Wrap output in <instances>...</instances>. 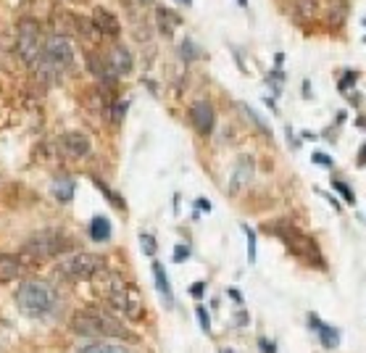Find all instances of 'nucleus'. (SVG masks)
Returning <instances> with one entry per match:
<instances>
[{"instance_id": "ddd939ff", "label": "nucleus", "mask_w": 366, "mask_h": 353, "mask_svg": "<svg viewBox=\"0 0 366 353\" xmlns=\"http://www.w3.org/2000/svg\"><path fill=\"white\" fill-rule=\"evenodd\" d=\"M106 59H109L111 69L117 71V76L129 74V71H132V53L127 51L124 45H114V48H111V53L106 56Z\"/></svg>"}, {"instance_id": "f3484780", "label": "nucleus", "mask_w": 366, "mask_h": 353, "mask_svg": "<svg viewBox=\"0 0 366 353\" xmlns=\"http://www.w3.org/2000/svg\"><path fill=\"white\" fill-rule=\"evenodd\" d=\"M90 237L98 240V243H106L111 240V222L106 217H95L90 222Z\"/></svg>"}, {"instance_id": "4be33fe9", "label": "nucleus", "mask_w": 366, "mask_h": 353, "mask_svg": "<svg viewBox=\"0 0 366 353\" xmlns=\"http://www.w3.org/2000/svg\"><path fill=\"white\" fill-rule=\"evenodd\" d=\"M332 185H335V190H340V193H342V198H345V201H348V203H353V201H356V198H353V193H350V187H348V185H342V182H337V179H335Z\"/></svg>"}, {"instance_id": "a211bd4d", "label": "nucleus", "mask_w": 366, "mask_h": 353, "mask_svg": "<svg viewBox=\"0 0 366 353\" xmlns=\"http://www.w3.org/2000/svg\"><path fill=\"white\" fill-rule=\"evenodd\" d=\"M250 176H253V161L240 159V164H237V171H234V185H232V190H237V187L245 185Z\"/></svg>"}, {"instance_id": "423d86ee", "label": "nucleus", "mask_w": 366, "mask_h": 353, "mask_svg": "<svg viewBox=\"0 0 366 353\" xmlns=\"http://www.w3.org/2000/svg\"><path fill=\"white\" fill-rule=\"evenodd\" d=\"M100 267H103V259H100V256L82 251V253L64 256V259H61L59 272L61 274H66V277H71V279H90Z\"/></svg>"}, {"instance_id": "c756f323", "label": "nucleus", "mask_w": 366, "mask_h": 353, "mask_svg": "<svg viewBox=\"0 0 366 353\" xmlns=\"http://www.w3.org/2000/svg\"><path fill=\"white\" fill-rule=\"evenodd\" d=\"M140 3H142V6H150V3H153V0H140Z\"/></svg>"}, {"instance_id": "1a4fd4ad", "label": "nucleus", "mask_w": 366, "mask_h": 353, "mask_svg": "<svg viewBox=\"0 0 366 353\" xmlns=\"http://www.w3.org/2000/svg\"><path fill=\"white\" fill-rule=\"evenodd\" d=\"M190 121L200 135H211V129H214V109H211V103H206V101L192 103Z\"/></svg>"}, {"instance_id": "4468645a", "label": "nucleus", "mask_w": 366, "mask_h": 353, "mask_svg": "<svg viewBox=\"0 0 366 353\" xmlns=\"http://www.w3.org/2000/svg\"><path fill=\"white\" fill-rule=\"evenodd\" d=\"M50 190H53V198L61 203H69L71 198H74V179L71 176H56L53 179V185H50Z\"/></svg>"}, {"instance_id": "b1692460", "label": "nucleus", "mask_w": 366, "mask_h": 353, "mask_svg": "<svg viewBox=\"0 0 366 353\" xmlns=\"http://www.w3.org/2000/svg\"><path fill=\"white\" fill-rule=\"evenodd\" d=\"M245 232H248V256H250V261H256V235H253L248 227H245Z\"/></svg>"}, {"instance_id": "5701e85b", "label": "nucleus", "mask_w": 366, "mask_h": 353, "mask_svg": "<svg viewBox=\"0 0 366 353\" xmlns=\"http://www.w3.org/2000/svg\"><path fill=\"white\" fill-rule=\"evenodd\" d=\"M127 114V103H114V124H119V121H122V116H124Z\"/></svg>"}, {"instance_id": "9d476101", "label": "nucleus", "mask_w": 366, "mask_h": 353, "mask_svg": "<svg viewBox=\"0 0 366 353\" xmlns=\"http://www.w3.org/2000/svg\"><path fill=\"white\" fill-rule=\"evenodd\" d=\"M24 272H26V264L21 256H11V253H3V256H0V285L24 277Z\"/></svg>"}, {"instance_id": "aec40b11", "label": "nucleus", "mask_w": 366, "mask_h": 353, "mask_svg": "<svg viewBox=\"0 0 366 353\" xmlns=\"http://www.w3.org/2000/svg\"><path fill=\"white\" fill-rule=\"evenodd\" d=\"M79 353H129L127 348H122V345H111V343H92V345H84Z\"/></svg>"}, {"instance_id": "2eb2a0df", "label": "nucleus", "mask_w": 366, "mask_h": 353, "mask_svg": "<svg viewBox=\"0 0 366 353\" xmlns=\"http://www.w3.org/2000/svg\"><path fill=\"white\" fill-rule=\"evenodd\" d=\"M153 277H156L159 293L167 298V306H174V290H172V282H169L167 272H164V267H161L159 261H153Z\"/></svg>"}, {"instance_id": "20e7f679", "label": "nucleus", "mask_w": 366, "mask_h": 353, "mask_svg": "<svg viewBox=\"0 0 366 353\" xmlns=\"http://www.w3.org/2000/svg\"><path fill=\"white\" fill-rule=\"evenodd\" d=\"M69 251H71V237L59 232V229H42L21 245L19 256L24 261H45L56 259V256H66Z\"/></svg>"}, {"instance_id": "bb28decb", "label": "nucleus", "mask_w": 366, "mask_h": 353, "mask_svg": "<svg viewBox=\"0 0 366 353\" xmlns=\"http://www.w3.org/2000/svg\"><path fill=\"white\" fill-rule=\"evenodd\" d=\"M261 351L264 353H277L274 343H269V340H261Z\"/></svg>"}, {"instance_id": "2f4dec72", "label": "nucleus", "mask_w": 366, "mask_h": 353, "mask_svg": "<svg viewBox=\"0 0 366 353\" xmlns=\"http://www.w3.org/2000/svg\"><path fill=\"white\" fill-rule=\"evenodd\" d=\"M240 6H248V0H240Z\"/></svg>"}, {"instance_id": "473e14b6", "label": "nucleus", "mask_w": 366, "mask_h": 353, "mask_svg": "<svg viewBox=\"0 0 366 353\" xmlns=\"http://www.w3.org/2000/svg\"><path fill=\"white\" fill-rule=\"evenodd\" d=\"M222 353H234V351H222Z\"/></svg>"}, {"instance_id": "f257e3e1", "label": "nucleus", "mask_w": 366, "mask_h": 353, "mask_svg": "<svg viewBox=\"0 0 366 353\" xmlns=\"http://www.w3.org/2000/svg\"><path fill=\"white\" fill-rule=\"evenodd\" d=\"M90 279H95V290L103 295L111 306H117L119 312H124L127 319H142V298L119 272H111L100 267Z\"/></svg>"}, {"instance_id": "f03ea898", "label": "nucleus", "mask_w": 366, "mask_h": 353, "mask_svg": "<svg viewBox=\"0 0 366 353\" xmlns=\"http://www.w3.org/2000/svg\"><path fill=\"white\" fill-rule=\"evenodd\" d=\"M71 329L82 337H95V340H109V337H119L127 340L132 337V332L127 329V324L117 317H111L103 309H82L71 317Z\"/></svg>"}, {"instance_id": "393cba45", "label": "nucleus", "mask_w": 366, "mask_h": 353, "mask_svg": "<svg viewBox=\"0 0 366 353\" xmlns=\"http://www.w3.org/2000/svg\"><path fill=\"white\" fill-rule=\"evenodd\" d=\"M198 319H200V327L206 329H211V319H208V314H206V309H203V306H198Z\"/></svg>"}, {"instance_id": "7ed1b4c3", "label": "nucleus", "mask_w": 366, "mask_h": 353, "mask_svg": "<svg viewBox=\"0 0 366 353\" xmlns=\"http://www.w3.org/2000/svg\"><path fill=\"white\" fill-rule=\"evenodd\" d=\"M14 301H16L19 312L24 314V317L42 319V317H48L59 306V295H56V290L48 282H42V279H26V282L19 285Z\"/></svg>"}, {"instance_id": "0eeeda50", "label": "nucleus", "mask_w": 366, "mask_h": 353, "mask_svg": "<svg viewBox=\"0 0 366 353\" xmlns=\"http://www.w3.org/2000/svg\"><path fill=\"white\" fill-rule=\"evenodd\" d=\"M42 51L61 69V74L74 69V48H71L66 34H50V37H45V48Z\"/></svg>"}, {"instance_id": "9b49d317", "label": "nucleus", "mask_w": 366, "mask_h": 353, "mask_svg": "<svg viewBox=\"0 0 366 353\" xmlns=\"http://www.w3.org/2000/svg\"><path fill=\"white\" fill-rule=\"evenodd\" d=\"M92 26H95L100 34H109V37H117V34L122 32L119 19L106 9H95V14H92Z\"/></svg>"}, {"instance_id": "cd10ccee", "label": "nucleus", "mask_w": 366, "mask_h": 353, "mask_svg": "<svg viewBox=\"0 0 366 353\" xmlns=\"http://www.w3.org/2000/svg\"><path fill=\"white\" fill-rule=\"evenodd\" d=\"M314 161H317V164H325V166L330 164V159H327L325 153H317V156H314Z\"/></svg>"}, {"instance_id": "39448f33", "label": "nucleus", "mask_w": 366, "mask_h": 353, "mask_svg": "<svg viewBox=\"0 0 366 353\" xmlns=\"http://www.w3.org/2000/svg\"><path fill=\"white\" fill-rule=\"evenodd\" d=\"M16 48H19V56L24 59L26 66H32L34 61L42 56V48H45V34L42 29L37 26V21H29L24 19L16 29Z\"/></svg>"}, {"instance_id": "6e6552de", "label": "nucleus", "mask_w": 366, "mask_h": 353, "mask_svg": "<svg viewBox=\"0 0 366 353\" xmlns=\"http://www.w3.org/2000/svg\"><path fill=\"white\" fill-rule=\"evenodd\" d=\"M61 151L66 153L69 159H87L92 151L90 137L84 135V132H66V135L61 137Z\"/></svg>"}, {"instance_id": "a878e982", "label": "nucleus", "mask_w": 366, "mask_h": 353, "mask_svg": "<svg viewBox=\"0 0 366 353\" xmlns=\"http://www.w3.org/2000/svg\"><path fill=\"white\" fill-rule=\"evenodd\" d=\"M187 256H190V248H187V245H177V248H174V261H184Z\"/></svg>"}, {"instance_id": "dca6fc26", "label": "nucleus", "mask_w": 366, "mask_h": 353, "mask_svg": "<svg viewBox=\"0 0 366 353\" xmlns=\"http://www.w3.org/2000/svg\"><path fill=\"white\" fill-rule=\"evenodd\" d=\"M308 322H311V329H317L319 335H322V343H325L327 348H337V340H340V337H337V332H335L332 327H327L325 322L319 319V317H314V314L308 317Z\"/></svg>"}, {"instance_id": "6ab92c4d", "label": "nucleus", "mask_w": 366, "mask_h": 353, "mask_svg": "<svg viewBox=\"0 0 366 353\" xmlns=\"http://www.w3.org/2000/svg\"><path fill=\"white\" fill-rule=\"evenodd\" d=\"M159 21H161V32L164 34H172L177 26H179V16L167 9H159Z\"/></svg>"}, {"instance_id": "412c9836", "label": "nucleus", "mask_w": 366, "mask_h": 353, "mask_svg": "<svg viewBox=\"0 0 366 353\" xmlns=\"http://www.w3.org/2000/svg\"><path fill=\"white\" fill-rule=\"evenodd\" d=\"M140 245L148 256H156V240H153L150 235H140Z\"/></svg>"}, {"instance_id": "7c9ffc66", "label": "nucleus", "mask_w": 366, "mask_h": 353, "mask_svg": "<svg viewBox=\"0 0 366 353\" xmlns=\"http://www.w3.org/2000/svg\"><path fill=\"white\" fill-rule=\"evenodd\" d=\"M179 3H184V6H190V3H192V0H179Z\"/></svg>"}, {"instance_id": "c85d7f7f", "label": "nucleus", "mask_w": 366, "mask_h": 353, "mask_svg": "<svg viewBox=\"0 0 366 353\" xmlns=\"http://www.w3.org/2000/svg\"><path fill=\"white\" fill-rule=\"evenodd\" d=\"M198 206H200L203 211H211V203H206V201H198Z\"/></svg>"}, {"instance_id": "f8f14e48", "label": "nucleus", "mask_w": 366, "mask_h": 353, "mask_svg": "<svg viewBox=\"0 0 366 353\" xmlns=\"http://www.w3.org/2000/svg\"><path fill=\"white\" fill-rule=\"evenodd\" d=\"M87 69L98 76L100 82H106V84L117 82V71L111 69V64H109L106 56H95V53H90V56H87Z\"/></svg>"}]
</instances>
